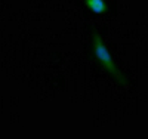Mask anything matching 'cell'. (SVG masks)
I'll return each mask as SVG.
<instances>
[{
    "instance_id": "cell-1",
    "label": "cell",
    "mask_w": 148,
    "mask_h": 139,
    "mask_svg": "<svg viewBox=\"0 0 148 139\" xmlns=\"http://www.w3.org/2000/svg\"><path fill=\"white\" fill-rule=\"evenodd\" d=\"M93 52H95V56L99 62V65L113 77L117 83H120L121 86H127L129 81L126 80L125 74L120 71V68L116 65V62L111 56V53L108 52V47L105 46L104 43V39L99 33L93 31Z\"/></svg>"
},
{
    "instance_id": "cell-2",
    "label": "cell",
    "mask_w": 148,
    "mask_h": 139,
    "mask_svg": "<svg viewBox=\"0 0 148 139\" xmlns=\"http://www.w3.org/2000/svg\"><path fill=\"white\" fill-rule=\"evenodd\" d=\"M84 5L95 15H104L108 10L107 0H84Z\"/></svg>"
}]
</instances>
